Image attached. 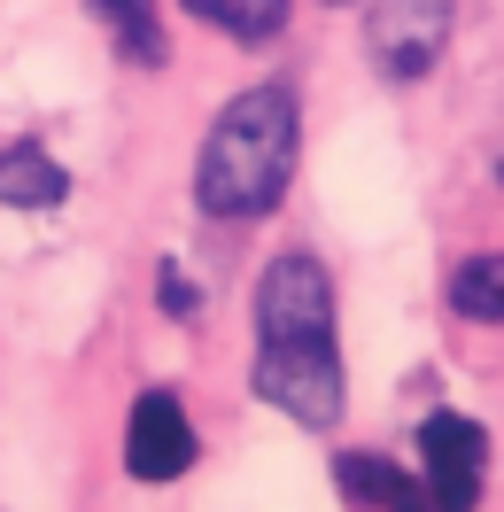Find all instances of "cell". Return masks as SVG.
<instances>
[{"label": "cell", "mask_w": 504, "mask_h": 512, "mask_svg": "<svg viewBox=\"0 0 504 512\" xmlns=\"http://www.w3.org/2000/svg\"><path fill=\"white\" fill-rule=\"evenodd\" d=\"M295 148H303V117L287 86H249L218 109V125L194 156V202L218 225H249L280 210L287 179H295Z\"/></svg>", "instance_id": "1"}, {"label": "cell", "mask_w": 504, "mask_h": 512, "mask_svg": "<svg viewBox=\"0 0 504 512\" xmlns=\"http://www.w3.org/2000/svg\"><path fill=\"white\" fill-rule=\"evenodd\" d=\"M249 388L256 404L287 412L295 427H334L342 419V342H256L249 357Z\"/></svg>", "instance_id": "2"}, {"label": "cell", "mask_w": 504, "mask_h": 512, "mask_svg": "<svg viewBox=\"0 0 504 512\" xmlns=\"http://www.w3.org/2000/svg\"><path fill=\"white\" fill-rule=\"evenodd\" d=\"M334 334V280L326 264L287 249L256 280V342H326Z\"/></svg>", "instance_id": "3"}, {"label": "cell", "mask_w": 504, "mask_h": 512, "mask_svg": "<svg viewBox=\"0 0 504 512\" xmlns=\"http://www.w3.org/2000/svg\"><path fill=\"white\" fill-rule=\"evenodd\" d=\"M450 47V0H365V55L388 86L427 78Z\"/></svg>", "instance_id": "4"}, {"label": "cell", "mask_w": 504, "mask_h": 512, "mask_svg": "<svg viewBox=\"0 0 504 512\" xmlns=\"http://www.w3.org/2000/svg\"><path fill=\"white\" fill-rule=\"evenodd\" d=\"M419 481L435 512H473L489 481V435L466 412H427L419 419Z\"/></svg>", "instance_id": "5"}, {"label": "cell", "mask_w": 504, "mask_h": 512, "mask_svg": "<svg viewBox=\"0 0 504 512\" xmlns=\"http://www.w3.org/2000/svg\"><path fill=\"white\" fill-rule=\"evenodd\" d=\"M194 466V419H187V404L171 396V388H148L140 404H132V419H125V474L132 481H179Z\"/></svg>", "instance_id": "6"}, {"label": "cell", "mask_w": 504, "mask_h": 512, "mask_svg": "<svg viewBox=\"0 0 504 512\" xmlns=\"http://www.w3.org/2000/svg\"><path fill=\"white\" fill-rule=\"evenodd\" d=\"M334 481L373 512H435L427 505V481H411L404 466L380 458V450H342V458H334Z\"/></svg>", "instance_id": "7"}, {"label": "cell", "mask_w": 504, "mask_h": 512, "mask_svg": "<svg viewBox=\"0 0 504 512\" xmlns=\"http://www.w3.org/2000/svg\"><path fill=\"white\" fill-rule=\"evenodd\" d=\"M63 194H70V171L39 140H8L0 148V202L8 210H55Z\"/></svg>", "instance_id": "8"}, {"label": "cell", "mask_w": 504, "mask_h": 512, "mask_svg": "<svg viewBox=\"0 0 504 512\" xmlns=\"http://www.w3.org/2000/svg\"><path fill=\"white\" fill-rule=\"evenodd\" d=\"M86 8H94V24L109 32V47H117L125 63H140V70L171 63V39H163L156 0H86Z\"/></svg>", "instance_id": "9"}, {"label": "cell", "mask_w": 504, "mask_h": 512, "mask_svg": "<svg viewBox=\"0 0 504 512\" xmlns=\"http://www.w3.org/2000/svg\"><path fill=\"white\" fill-rule=\"evenodd\" d=\"M194 24H210V32H225L233 47H272V39L287 32V8L295 0H179Z\"/></svg>", "instance_id": "10"}, {"label": "cell", "mask_w": 504, "mask_h": 512, "mask_svg": "<svg viewBox=\"0 0 504 512\" xmlns=\"http://www.w3.org/2000/svg\"><path fill=\"white\" fill-rule=\"evenodd\" d=\"M450 311L466 326H504V256H466L450 272Z\"/></svg>", "instance_id": "11"}, {"label": "cell", "mask_w": 504, "mask_h": 512, "mask_svg": "<svg viewBox=\"0 0 504 512\" xmlns=\"http://www.w3.org/2000/svg\"><path fill=\"white\" fill-rule=\"evenodd\" d=\"M156 295H163V319H194V311H202V288H194L179 264H163V272H156Z\"/></svg>", "instance_id": "12"}, {"label": "cell", "mask_w": 504, "mask_h": 512, "mask_svg": "<svg viewBox=\"0 0 504 512\" xmlns=\"http://www.w3.org/2000/svg\"><path fill=\"white\" fill-rule=\"evenodd\" d=\"M497 187H504V148H497Z\"/></svg>", "instance_id": "13"}, {"label": "cell", "mask_w": 504, "mask_h": 512, "mask_svg": "<svg viewBox=\"0 0 504 512\" xmlns=\"http://www.w3.org/2000/svg\"><path fill=\"white\" fill-rule=\"evenodd\" d=\"M326 8H357V0H326Z\"/></svg>", "instance_id": "14"}]
</instances>
